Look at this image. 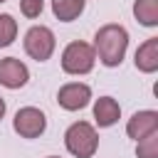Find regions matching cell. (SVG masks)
<instances>
[{
    "instance_id": "obj_12",
    "label": "cell",
    "mask_w": 158,
    "mask_h": 158,
    "mask_svg": "<svg viewBox=\"0 0 158 158\" xmlns=\"http://www.w3.org/2000/svg\"><path fill=\"white\" fill-rule=\"evenodd\" d=\"M133 15L143 27H156L158 25V0H136Z\"/></svg>"
},
{
    "instance_id": "obj_11",
    "label": "cell",
    "mask_w": 158,
    "mask_h": 158,
    "mask_svg": "<svg viewBox=\"0 0 158 158\" xmlns=\"http://www.w3.org/2000/svg\"><path fill=\"white\" fill-rule=\"evenodd\" d=\"M84 0H52V12L59 22H72L84 12Z\"/></svg>"
},
{
    "instance_id": "obj_8",
    "label": "cell",
    "mask_w": 158,
    "mask_h": 158,
    "mask_svg": "<svg viewBox=\"0 0 158 158\" xmlns=\"http://www.w3.org/2000/svg\"><path fill=\"white\" fill-rule=\"evenodd\" d=\"M126 133L133 141H141V138H146L151 133H158V111H153V109L136 111L126 123Z\"/></svg>"
},
{
    "instance_id": "obj_3",
    "label": "cell",
    "mask_w": 158,
    "mask_h": 158,
    "mask_svg": "<svg viewBox=\"0 0 158 158\" xmlns=\"http://www.w3.org/2000/svg\"><path fill=\"white\" fill-rule=\"evenodd\" d=\"M96 64V54H94V47L77 40V42H69L62 52V69L67 74H74V77H81V74H89Z\"/></svg>"
},
{
    "instance_id": "obj_6",
    "label": "cell",
    "mask_w": 158,
    "mask_h": 158,
    "mask_svg": "<svg viewBox=\"0 0 158 158\" xmlns=\"http://www.w3.org/2000/svg\"><path fill=\"white\" fill-rule=\"evenodd\" d=\"M57 101H59V106L67 109V111H79V109H84V106L91 101V89H89V84H84V81H69V84L59 86Z\"/></svg>"
},
{
    "instance_id": "obj_7",
    "label": "cell",
    "mask_w": 158,
    "mask_h": 158,
    "mask_svg": "<svg viewBox=\"0 0 158 158\" xmlns=\"http://www.w3.org/2000/svg\"><path fill=\"white\" fill-rule=\"evenodd\" d=\"M27 79H30V69L25 62H20L17 57L0 59V84L5 89H20L27 84Z\"/></svg>"
},
{
    "instance_id": "obj_18",
    "label": "cell",
    "mask_w": 158,
    "mask_h": 158,
    "mask_svg": "<svg viewBox=\"0 0 158 158\" xmlns=\"http://www.w3.org/2000/svg\"><path fill=\"white\" fill-rule=\"evenodd\" d=\"M0 2H7V0H0Z\"/></svg>"
},
{
    "instance_id": "obj_10",
    "label": "cell",
    "mask_w": 158,
    "mask_h": 158,
    "mask_svg": "<svg viewBox=\"0 0 158 158\" xmlns=\"http://www.w3.org/2000/svg\"><path fill=\"white\" fill-rule=\"evenodd\" d=\"M118 116H121V106H118V101L114 96H99L94 101V121H96V126L109 128V126H114L118 121Z\"/></svg>"
},
{
    "instance_id": "obj_16",
    "label": "cell",
    "mask_w": 158,
    "mask_h": 158,
    "mask_svg": "<svg viewBox=\"0 0 158 158\" xmlns=\"http://www.w3.org/2000/svg\"><path fill=\"white\" fill-rule=\"evenodd\" d=\"M5 109H7V106H5V99H2V96H0V118H2V116H5Z\"/></svg>"
},
{
    "instance_id": "obj_15",
    "label": "cell",
    "mask_w": 158,
    "mask_h": 158,
    "mask_svg": "<svg viewBox=\"0 0 158 158\" xmlns=\"http://www.w3.org/2000/svg\"><path fill=\"white\" fill-rule=\"evenodd\" d=\"M42 10H44V0H20V12L30 20L40 17Z\"/></svg>"
},
{
    "instance_id": "obj_1",
    "label": "cell",
    "mask_w": 158,
    "mask_h": 158,
    "mask_svg": "<svg viewBox=\"0 0 158 158\" xmlns=\"http://www.w3.org/2000/svg\"><path fill=\"white\" fill-rule=\"evenodd\" d=\"M128 49V32L123 25L109 22L96 30L94 35V54L104 67H118Z\"/></svg>"
},
{
    "instance_id": "obj_2",
    "label": "cell",
    "mask_w": 158,
    "mask_h": 158,
    "mask_svg": "<svg viewBox=\"0 0 158 158\" xmlns=\"http://www.w3.org/2000/svg\"><path fill=\"white\" fill-rule=\"evenodd\" d=\"M64 146L74 158H91L99 148V133L89 121H77L67 128Z\"/></svg>"
},
{
    "instance_id": "obj_13",
    "label": "cell",
    "mask_w": 158,
    "mask_h": 158,
    "mask_svg": "<svg viewBox=\"0 0 158 158\" xmlns=\"http://www.w3.org/2000/svg\"><path fill=\"white\" fill-rule=\"evenodd\" d=\"M17 37V20L7 12H0V47H10Z\"/></svg>"
},
{
    "instance_id": "obj_17",
    "label": "cell",
    "mask_w": 158,
    "mask_h": 158,
    "mask_svg": "<svg viewBox=\"0 0 158 158\" xmlns=\"http://www.w3.org/2000/svg\"><path fill=\"white\" fill-rule=\"evenodd\" d=\"M47 158H59V156H47Z\"/></svg>"
},
{
    "instance_id": "obj_5",
    "label": "cell",
    "mask_w": 158,
    "mask_h": 158,
    "mask_svg": "<svg viewBox=\"0 0 158 158\" xmlns=\"http://www.w3.org/2000/svg\"><path fill=\"white\" fill-rule=\"evenodd\" d=\"M12 128L22 138H37L47 128V116L40 109H35V106H22L15 114V118H12Z\"/></svg>"
},
{
    "instance_id": "obj_4",
    "label": "cell",
    "mask_w": 158,
    "mask_h": 158,
    "mask_svg": "<svg viewBox=\"0 0 158 158\" xmlns=\"http://www.w3.org/2000/svg\"><path fill=\"white\" fill-rule=\"evenodd\" d=\"M54 47H57V40H54V32H52L49 27L35 25V27H30V30L25 32V52H27L32 59L47 62V59L52 57Z\"/></svg>"
},
{
    "instance_id": "obj_14",
    "label": "cell",
    "mask_w": 158,
    "mask_h": 158,
    "mask_svg": "<svg viewBox=\"0 0 158 158\" xmlns=\"http://www.w3.org/2000/svg\"><path fill=\"white\" fill-rule=\"evenodd\" d=\"M136 156L138 158H158V133L141 138L138 146H136Z\"/></svg>"
},
{
    "instance_id": "obj_9",
    "label": "cell",
    "mask_w": 158,
    "mask_h": 158,
    "mask_svg": "<svg viewBox=\"0 0 158 158\" xmlns=\"http://www.w3.org/2000/svg\"><path fill=\"white\" fill-rule=\"evenodd\" d=\"M133 64L143 74H153L158 69V37H148L143 44H138L133 54Z\"/></svg>"
}]
</instances>
